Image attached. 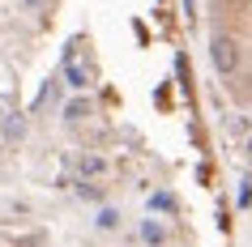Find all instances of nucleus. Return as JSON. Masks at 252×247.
<instances>
[{
	"instance_id": "nucleus-1",
	"label": "nucleus",
	"mask_w": 252,
	"mask_h": 247,
	"mask_svg": "<svg viewBox=\"0 0 252 247\" xmlns=\"http://www.w3.org/2000/svg\"><path fill=\"white\" fill-rule=\"evenodd\" d=\"M210 60H214V68H218L222 77H231V73L239 68V47H235V39L214 34V39H210Z\"/></svg>"
},
{
	"instance_id": "nucleus-2",
	"label": "nucleus",
	"mask_w": 252,
	"mask_h": 247,
	"mask_svg": "<svg viewBox=\"0 0 252 247\" xmlns=\"http://www.w3.org/2000/svg\"><path fill=\"white\" fill-rule=\"evenodd\" d=\"M103 170H107L103 158H81V175H103Z\"/></svg>"
},
{
	"instance_id": "nucleus-3",
	"label": "nucleus",
	"mask_w": 252,
	"mask_h": 247,
	"mask_svg": "<svg viewBox=\"0 0 252 247\" xmlns=\"http://www.w3.org/2000/svg\"><path fill=\"white\" fill-rule=\"evenodd\" d=\"M68 85H73V90H81V85H86V68L73 64V60H68Z\"/></svg>"
},
{
	"instance_id": "nucleus-4",
	"label": "nucleus",
	"mask_w": 252,
	"mask_h": 247,
	"mask_svg": "<svg viewBox=\"0 0 252 247\" xmlns=\"http://www.w3.org/2000/svg\"><path fill=\"white\" fill-rule=\"evenodd\" d=\"M81 115H90V103H81V98H77V103L64 107V119H81Z\"/></svg>"
},
{
	"instance_id": "nucleus-5",
	"label": "nucleus",
	"mask_w": 252,
	"mask_h": 247,
	"mask_svg": "<svg viewBox=\"0 0 252 247\" xmlns=\"http://www.w3.org/2000/svg\"><path fill=\"white\" fill-rule=\"evenodd\" d=\"M116 209H103V213H98V226H103V230H111V226H116Z\"/></svg>"
},
{
	"instance_id": "nucleus-6",
	"label": "nucleus",
	"mask_w": 252,
	"mask_h": 247,
	"mask_svg": "<svg viewBox=\"0 0 252 247\" xmlns=\"http://www.w3.org/2000/svg\"><path fill=\"white\" fill-rule=\"evenodd\" d=\"M141 234H146L150 243H162V230H158V226H154V221H146V226H141Z\"/></svg>"
}]
</instances>
